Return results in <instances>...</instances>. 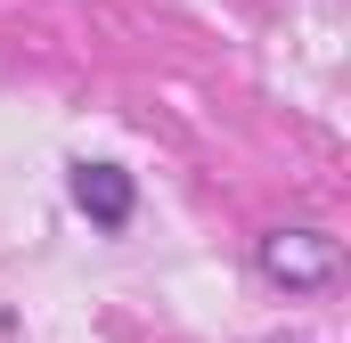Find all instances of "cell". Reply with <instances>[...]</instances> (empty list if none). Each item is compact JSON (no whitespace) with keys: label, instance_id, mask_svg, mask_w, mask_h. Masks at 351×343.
Masks as SVG:
<instances>
[{"label":"cell","instance_id":"cell-2","mask_svg":"<svg viewBox=\"0 0 351 343\" xmlns=\"http://www.w3.org/2000/svg\"><path fill=\"white\" fill-rule=\"evenodd\" d=\"M66 196H74V213H82L90 229H131V213H139V180L123 164H66Z\"/></svg>","mask_w":351,"mask_h":343},{"label":"cell","instance_id":"cell-1","mask_svg":"<svg viewBox=\"0 0 351 343\" xmlns=\"http://www.w3.org/2000/svg\"><path fill=\"white\" fill-rule=\"evenodd\" d=\"M254 261H262L269 286L319 294V286H335V270H343V237H327V229H269V237H254Z\"/></svg>","mask_w":351,"mask_h":343}]
</instances>
